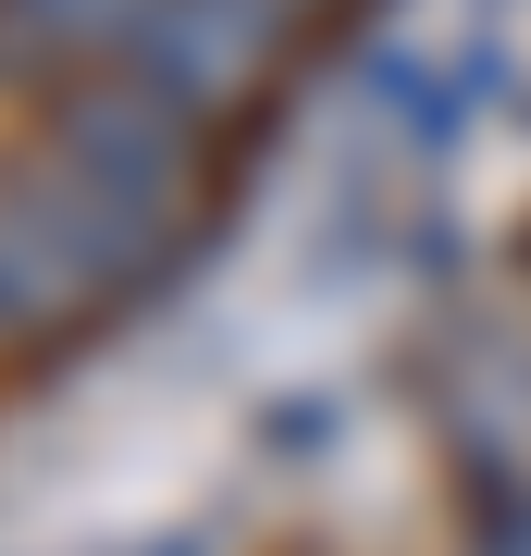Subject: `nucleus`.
<instances>
[{
  "mask_svg": "<svg viewBox=\"0 0 531 556\" xmlns=\"http://www.w3.org/2000/svg\"><path fill=\"white\" fill-rule=\"evenodd\" d=\"M161 248H174L161 223L112 211L99 186H75V174L38 149L25 174H0V334H13V346L75 334V321H99Z\"/></svg>",
  "mask_w": 531,
  "mask_h": 556,
  "instance_id": "obj_1",
  "label": "nucleus"
},
{
  "mask_svg": "<svg viewBox=\"0 0 531 556\" xmlns=\"http://www.w3.org/2000/svg\"><path fill=\"white\" fill-rule=\"evenodd\" d=\"M296 38H309V0H137L124 75L161 87L186 124H236L260 87L285 75Z\"/></svg>",
  "mask_w": 531,
  "mask_h": 556,
  "instance_id": "obj_2",
  "label": "nucleus"
},
{
  "mask_svg": "<svg viewBox=\"0 0 531 556\" xmlns=\"http://www.w3.org/2000/svg\"><path fill=\"white\" fill-rule=\"evenodd\" d=\"M137 0H0V75H75V62H124Z\"/></svg>",
  "mask_w": 531,
  "mask_h": 556,
  "instance_id": "obj_3",
  "label": "nucleus"
},
{
  "mask_svg": "<svg viewBox=\"0 0 531 556\" xmlns=\"http://www.w3.org/2000/svg\"><path fill=\"white\" fill-rule=\"evenodd\" d=\"M470 556H531V495H482V532Z\"/></svg>",
  "mask_w": 531,
  "mask_h": 556,
  "instance_id": "obj_4",
  "label": "nucleus"
}]
</instances>
